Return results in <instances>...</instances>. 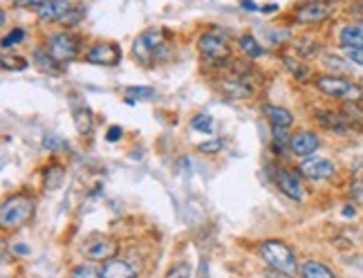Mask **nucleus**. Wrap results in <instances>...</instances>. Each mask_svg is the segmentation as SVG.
<instances>
[{"label": "nucleus", "mask_w": 363, "mask_h": 278, "mask_svg": "<svg viewBox=\"0 0 363 278\" xmlns=\"http://www.w3.org/2000/svg\"><path fill=\"white\" fill-rule=\"evenodd\" d=\"M323 61H325V65L332 70V72L334 74H343V72H348V65H343V61L339 56H325L323 58Z\"/></svg>", "instance_id": "35"}, {"label": "nucleus", "mask_w": 363, "mask_h": 278, "mask_svg": "<svg viewBox=\"0 0 363 278\" xmlns=\"http://www.w3.org/2000/svg\"><path fill=\"white\" fill-rule=\"evenodd\" d=\"M332 12H334V3L330 0H307L294 9V18L302 25H316L330 18Z\"/></svg>", "instance_id": "8"}, {"label": "nucleus", "mask_w": 363, "mask_h": 278, "mask_svg": "<svg viewBox=\"0 0 363 278\" xmlns=\"http://www.w3.org/2000/svg\"><path fill=\"white\" fill-rule=\"evenodd\" d=\"M27 63H29L27 58H20V56H14V58L3 56V70H25Z\"/></svg>", "instance_id": "34"}, {"label": "nucleus", "mask_w": 363, "mask_h": 278, "mask_svg": "<svg viewBox=\"0 0 363 278\" xmlns=\"http://www.w3.org/2000/svg\"><path fill=\"white\" fill-rule=\"evenodd\" d=\"M124 92L128 99H139V101H150V99L157 97V92L148 85H130V88H124Z\"/></svg>", "instance_id": "27"}, {"label": "nucleus", "mask_w": 363, "mask_h": 278, "mask_svg": "<svg viewBox=\"0 0 363 278\" xmlns=\"http://www.w3.org/2000/svg\"><path fill=\"white\" fill-rule=\"evenodd\" d=\"M314 85L321 95H325L330 99H339V101H363V88L355 83L352 79L343 76V74H318L314 76Z\"/></svg>", "instance_id": "3"}, {"label": "nucleus", "mask_w": 363, "mask_h": 278, "mask_svg": "<svg viewBox=\"0 0 363 278\" xmlns=\"http://www.w3.org/2000/svg\"><path fill=\"white\" fill-rule=\"evenodd\" d=\"M43 146L47 148L49 153H63V151H67V148H70V144L65 142L63 137H60V135H52V133L43 137Z\"/></svg>", "instance_id": "29"}, {"label": "nucleus", "mask_w": 363, "mask_h": 278, "mask_svg": "<svg viewBox=\"0 0 363 278\" xmlns=\"http://www.w3.org/2000/svg\"><path fill=\"white\" fill-rule=\"evenodd\" d=\"M191 128H193V131L211 135V133H213V117L200 113V115H195L193 119H191Z\"/></svg>", "instance_id": "28"}, {"label": "nucleus", "mask_w": 363, "mask_h": 278, "mask_svg": "<svg viewBox=\"0 0 363 278\" xmlns=\"http://www.w3.org/2000/svg\"><path fill=\"white\" fill-rule=\"evenodd\" d=\"M314 122L325 128L330 133H337V135H350L352 133V126L346 122L341 111H316L314 113Z\"/></svg>", "instance_id": "13"}, {"label": "nucleus", "mask_w": 363, "mask_h": 278, "mask_svg": "<svg viewBox=\"0 0 363 278\" xmlns=\"http://www.w3.org/2000/svg\"><path fill=\"white\" fill-rule=\"evenodd\" d=\"M81 16H83V7H81V5L74 7V5H72V9H70V12H67L63 18H60L58 23H60V25H65V27H74V25L79 23V18H81Z\"/></svg>", "instance_id": "31"}, {"label": "nucleus", "mask_w": 363, "mask_h": 278, "mask_svg": "<svg viewBox=\"0 0 363 278\" xmlns=\"http://www.w3.org/2000/svg\"><path fill=\"white\" fill-rule=\"evenodd\" d=\"M20 41H25V29L16 27V29H12V34H7V36L3 38V49H5V52H7L9 47L18 45Z\"/></svg>", "instance_id": "30"}, {"label": "nucleus", "mask_w": 363, "mask_h": 278, "mask_svg": "<svg viewBox=\"0 0 363 278\" xmlns=\"http://www.w3.org/2000/svg\"><path fill=\"white\" fill-rule=\"evenodd\" d=\"M258 256L260 261L265 263L269 270H274L278 274H296L298 272V263H296V256L291 252V247L282 240H265L260 243L258 247Z\"/></svg>", "instance_id": "5"}, {"label": "nucleus", "mask_w": 363, "mask_h": 278, "mask_svg": "<svg viewBox=\"0 0 363 278\" xmlns=\"http://www.w3.org/2000/svg\"><path fill=\"white\" fill-rule=\"evenodd\" d=\"M339 43L343 49H363V23H348L341 27Z\"/></svg>", "instance_id": "18"}, {"label": "nucleus", "mask_w": 363, "mask_h": 278, "mask_svg": "<svg viewBox=\"0 0 363 278\" xmlns=\"http://www.w3.org/2000/svg\"><path fill=\"white\" fill-rule=\"evenodd\" d=\"M357 9H359V16H361V23H363V3H361V5H359Z\"/></svg>", "instance_id": "44"}, {"label": "nucleus", "mask_w": 363, "mask_h": 278, "mask_svg": "<svg viewBox=\"0 0 363 278\" xmlns=\"http://www.w3.org/2000/svg\"><path fill=\"white\" fill-rule=\"evenodd\" d=\"M72 115H74V126L79 135H90L95 128V117H92V111L88 108L86 101H76V97H72Z\"/></svg>", "instance_id": "17"}, {"label": "nucleus", "mask_w": 363, "mask_h": 278, "mask_svg": "<svg viewBox=\"0 0 363 278\" xmlns=\"http://www.w3.org/2000/svg\"><path fill=\"white\" fill-rule=\"evenodd\" d=\"M186 274H191V270H188V267H184V265H182V267H175V270H170V272H168V276H186Z\"/></svg>", "instance_id": "41"}, {"label": "nucleus", "mask_w": 363, "mask_h": 278, "mask_svg": "<svg viewBox=\"0 0 363 278\" xmlns=\"http://www.w3.org/2000/svg\"><path fill=\"white\" fill-rule=\"evenodd\" d=\"M346 122L352 126V131H361L363 128V108L359 101H346V106L341 108Z\"/></svg>", "instance_id": "21"}, {"label": "nucleus", "mask_w": 363, "mask_h": 278, "mask_svg": "<svg viewBox=\"0 0 363 278\" xmlns=\"http://www.w3.org/2000/svg\"><path fill=\"white\" fill-rule=\"evenodd\" d=\"M5 3H12V5H16V3H18V0H5Z\"/></svg>", "instance_id": "45"}, {"label": "nucleus", "mask_w": 363, "mask_h": 278, "mask_svg": "<svg viewBox=\"0 0 363 278\" xmlns=\"http://www.w3.org/2000/svg\"><path fill=\"white\" fill-rule=\"evenodd\" d=\"M34 215V200L29 195L16 193L12 197H7L0 206V224L3 229H20L23 224H27Z\"/></svg>", "instance_id": "6"}, {"label": "nucleus", "mask_w": 363, "mask_h": 278, "mask_svg": "<svg viewBox=\"0 0 363 278\" xmlns=\"http://www.w3.org/2000/svg\"><path fill=\"white\" fill-rule=\"evenodd\" d=\"M346 56L355 65H363V49H346Z\"/></svg>", "instance_id": "38"}, {"label": "nucleus", "mask_w": 363, "mask_h": 278, "mask_svg": "<svg viewBox=\"0 0 363 278\" xmlns=\"http://www.w3.org/2000/svg\"><path fill=\"white\" fill-rule=\"evenodd\" d=\"M47 3V0H18V7H23V9H34V12H36V9H40V7H43Z\"/></svg>", "instance_id": "37"}, {"label": "nucleus", "mask_w": 363, "mask_h": 278, "mask_svg": "<svg viewBox=\"0 0 363 278\" xmlns=\"http://www.w3.org/2000/svg\"><path fill=\"white\" fill-rule=\"evenodd\" d=\"M298 173H300V177H305V180L325 182V180H330V177L337 175V164L332 160H328V157L312 155V157H307V160L300 162Z\"/></svg>", "instance_id": "9"}, {"label": "nucleus", "mask_w": 363, "mask_h": 278, "mask_svg": "<svg viewBox=\"0 0 363 278\" xmlns=\"http://www.w3.org/2000/svg\"><path fill=\"white\" fill-rule=\"evenodd\" d=\"M12 252L18 254V256H29V247L23 245V243H16V245H12Z\"/></svg>", "instance_id": "40"}, {"label": "nucleus", "mask_w": 363, "mask_h": 278, "mask_svg": "<svg viewBox=\"0 0 363 278\" xmlns=\"http://www.w3.org/2000/svg\"><path fill=\"white\" fill-rule=\"evenodd\" d=\"M289 128H282V126H271V148H274L276 155H282L289 148L291 142V135L287 133Z\"/></svg>", "instance_id": "23"}, {"label": "nucleus", "mask_w": 363, "mask_h": 278, "mask_svg": "<svg viewBox=\"0 0 363 278\" xmlns=\"http://www.w3.org/2000/svg\"><path fill=\"white\" fill-rule=\"evenodd\" d=\"M86 63L90 65H106V67H115L121 61V47L117 43L110 41H99L95 45H90L86 49Z\"/></svg>", "instance_id": "10"}, {"label": "nucleus", "mask_w": 363, "mask_h": 278, "mask_svg": "<svg viewBox=\"0 0 363 278\" xmlns=\"http://www.w3.org/2000/svg\"><path fill=\"white\" fill-rule=\"evenodd\" d=\"M240 7L245 9V12H260V7L254 3V0H240Z\"/></svg>", "instance_id": "39"}, {"label": "nucleus", "mask_w": 363, "mask_h": 278, "mask_svg": "<svg viewBox=\"0 0 363 278\" xmlns=\"http://www.w3.org/2000/svg\"><path fill=\"white\" fill-rule=\"evenodd\" d=\"M276 9H278V5H265V7H260V12L262 14H274Z\"/></svg>", "instance_id": "43"}, {"label": "nucleus", "mask_w": 363, "mask_h": 278, "mask_svg": "<svg viewBox=\"0 0 363 278\" xmlns=\"http://www.w3.org/2000/svg\"><path fill=\"white\" fill-rule=\"evenodd\" d=\"M262 115L267 117V122L271 126H282V128H291L294 124V115H291L287 108H280V106H271V104H265L262 106Z\"/></svg>", "instance_id": "20"}, {"label": "nucleus", "mask_w": 363, "mask_h": 278, "mask_svg": "<svg viewBox=\"0 0 363 278\" xmlns=\"http://www.w3.org/2000/svg\"><path fill=\"white\" fill-rule=\"evenodd\" d=\"M70 9H72L70 0H47L43 7L36 9V16H38V21H43V23H58Z\"/></svg>", "instance_id": "16"}, {"label": "nucleus", "mask_w": 363, "mask_h": 278, "mask_svg": "<svg viewBox=\"0 0 363 278\" xmlns=\"http://www.w3.org/2000/svg\"><path fill=\"white\" fill-rule=\"evenodd\" d=\"M170 49H173V45H170V36H168L166 29L150 27L135 38L133 56H135V61L141 63L144 67H153L157 63L168 61Z\"/></svg>", "instance_id": "2"}, {"label": "nucleus", "mask_w": 363, "mask_h": 278, "mask_svg": "<svg viewBox=\"0 0 363 278\" xmlns=\"http://www.w3.org/2000/svg\"><path fill=\"white\" fill-rule=\"evenodd\" d=\"M121 137H124V128H121V126H110V128H108V133H106V139H108L110 144L119 142Z\"/></svg>", "instance_id": "36"}, {"label": "nucleus", "mask_w": 363, "mask_h": 278, "mask_svg": "<svg viewBox=\"0 0 363 278\" xmlns=\"http://www.w3.org/2000/svg\"><path fill=\"white\" fill-rule=\"evenodd\" d=\"M276 184L280 188V193H285L289 200H296V202L305 200V186L300 182V173H291L289 168H278Z\"/></svg>", "instance_id": "12"}, {"label": "nucleus", "mask_w": 363, "mask_h": 278, "mask_svg": "<svg viewBox=\"0 0 363 278\" xmlns=\"http://www.w3.org/2000/svg\"><path fill=\"white\" fill-rule=\"evenodd\" d=\"M240 49H242V54H247L249 58H260L262 54H265V47H262L258 41H256V36H251V34H242L240 36V41H238Z\"/></svg>", "instance_id": "26"}, {"label": "nucleus", "mask_w": 363, "mask_h": 278, "mask_svg": "<svg viewBox=\"0 0 363 278\" xmlns=\"http://www.w3.org/2000/svg\"><path fill=\"white\" fill-rule=\"evenodd\" d=\"M72 276L74 278H95V276H101V267H90V265H76L72 270Z\"/></svg>", "instance_id": "32"}, {"label": "nucleus", "mask_w": 363, "mask_h": 278, "mask_svg": "<svg viewBox=\"0 0 363 278\" xmlns=\"http://www.w3.org/2000/svg\"><path fill=\"white\" fill-rule=\"evenodd\" d=\"M282 63H285V67L291 72V76L294 79H298V81H307L309 79V67L300 61V58H296V56H291V54H282Z\"/></svg>", "instance_id": "24"}, {"label": "nucleus", "mask_w": 363, "mask_h": 278, "mask_svg": "<svg viewBox=\"0 0 363 278\" xmlns=\"http://www.w3.org/2000/svg\"><path fill=\"white\" fill-rule=\"evenodd\" d=\"M34 65L40 70V72L56 74V72H60V65H63V63H60L58 58L47 49V45H45V47H36L34 49Z\"/></svg>", "instance_id": "19"}, {"label": "nucleus", "mask_w": 363, "mask_h": 278, "mask_svg": "<svg viewBox=\"0 0 363 278\" xmlns=\"http://www.w3.org/2000/svg\"><path fill=\"white\" fill-rule=\"evenodd\" d=\"M197 52L202 54L204 61H209L216 70H222L229 63V34L220 27H211L197 38Z\"/></svg>", "instance_id": "4"}, {"label": "nucleus", "mask_w": 363, "mask_h": 278, "mask_svg": "<svg viewBox=\"0 0 363 278\" xmlns=\"http://www.w3.org/2000/svg\"><path fill=\"white\" fill-rule=\"evenodd\" d=\"M262 85V76L258 70L247 61H229L220 70L218 88L222 95L236 101H245V99H254Z\"/></svg>", "instance_id": "1"}, {"label": "nucleus", "mask_w": 363, "mask_h": 278, "mask_svg": "<svg viewBox=\"0 0 363 278\" xmlns=\"http://www.w3.org/2000/svg\"><path fill=\"white\" fill-rule=\"evenodd\" d=\"M101 276L104 278H130L137 276V267L126 261V258H110V261H104L101 265Z\"/></svg>", "instance_id": "15"}, {"label": "nucleus", "mask_w": 363, "mask_h": 278, "mask_svg": "<svg viewBox=\"0 0 363 278\" xmlns=\"http://www.w3.org/2000/svg\"><path fill=\"white\" fill-rule=\"evenodd\" d=\"M222 146H225V142H222V139H211V142L200 144V146H197V151H200V153H204V155H216V153L222 151Z\"/></svg>", "instance_id": "33"}, {"label": "nucleus", "mask_w": 363, "mask_h": 278, "mask_svg": "<svg viewBox=\"0 0 363 278\" xmlns=\"http://www.w3.org/2000/svg\"><path fill=\"white\" fill-rule=\"evenodd\" d=\"M47 49L52 52L60 63L74 61L81 52V38L72 32H56L47 38Z\"/></svg>", "instance_id": "7"}, {"label": "nucleus", "mask_w": 363, "mask_h": 278, "mask_svg": "<svg viewBox=\"0 0 363 278\" xmlns=\"http://www.w3.org/2000/svg\"><path fill=\"white\" fill-rule=\"evenodd\" d=\"M321 146V137L314 131H298L291 135V142H289V153L298 157V160H307L312 157Z\"/></svg>", "instance_id": "11"}, {"label": "nucleus", "mask_w": 363, "mask_h": 278, "mask_svg": "<svg viewBox=\"0 0 363 278\" xmlns=\"http://www.w3.org/2000/svg\"><path fill=\"white\" fill-rule=\"evenodd\" d=\"M65 177V168L58 166V164H49L45 166L43 171V182H45V188H49V191H54V188L60 186V182H63Z\"/></svg>", "instance_id": "25"}, {"label": "nucleus", "mask_w": 363, "mask_h": 278, "mask_svg": "<svg viewBox=\"0 0 363 278\" xmlns=\"http://www.w3.org/2000/svg\"><path fill=\"white\" fill-rule=\"evenodd\" d=\"M300 274L305 278H332L334 270H330L328 265H323L321 261H305L300 267Z\"/></svg>", "instance_id": "22"}, {"label": "nucleus", "mask_w": 363, "mask_h": 278, "mask_svg": "<svg viewBox=\"0 0 363 278\" xmlns=\"http://www.w3.org/2000/svg\"><path fill=\"white\" fill-rule=\"evenodd\" d=\"M86 258L95 263H101V261H110V258H115L119 254V243L110 240V238H97L90 245H86L83 250Z\"/></svg>", "instance_id": "14"}, {"label": "nucleus", "mask_w": 363, "mask_h": 278, "mask_svg": "<svg viewBox=\"0 0 363 278\" xmlns=\"http://www.w3.org/2000/svg\"><path fill=\"white\" fill-rule=\"evenodd\" d=\"M343 218H355L357 215V208H355V204H346V208H343Z\"/></svg>", "instance_id": "42"}]
</instances>
